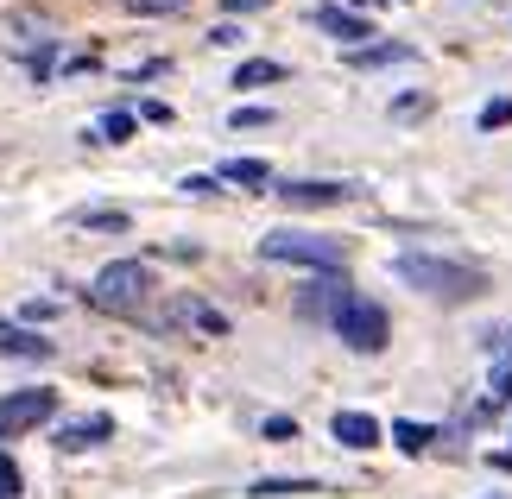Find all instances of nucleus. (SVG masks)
<instances>
[{"instance_id":"1","label":"nucleus","mask_w":512,"mask_h":499,"mask_svg":"<svg viewBox=\"0 0 512 499\" xmlns=\"http://www.w3.org/2000/svg\"><path fill=\"white\" fill-rule=\"evenodd\" d=\"M399 278L418 285L424 297H443V304H468V297L487 291L481 266H462V259H437V253H399Z\"/></svg>"},{"instance_id":"2","label":"nucleus","mask_w":512,"mask_h":499,"mask_svg":"<svg viewBox=\"0 0 512 499\" xmlns=\"http://www.w3.org/2000/svg\"><path fill=\"white\" fill-rule=\"evenodd\" d=\"M146 297H152V272L140 259H108V266L95 272V285H89V304L108 310V316H140Z\"/></svg>"},{"instance_id":"3","label":"nucleus","mask_w":512,"mask_h":499,"mask_svg":"<svg viewBox=\"0 0 512 499\" xmlns=\"http://www.w3.org/2000/svg\"><path fill=\"white\" fill-rule=\"evenodd\" d=\"M260 259L272 266H317V272H336L342 266V241H329V234H298V228H279L260 241Z\"/></svg>"},{"instance_id":"4","label":"nucleus","mask_w":512,"mask_h":499,"mask_svg":"<svg viewBox=\"0 0 512 499\" xmlns=\"http://www.w3.org/2000/svg\"><path fill=\"white\" fill-rule=\"evenodd\" d=\"M336 335L354 354H380L386 348V310L373 304V297H348L342 316H336Z\"/></svg>"},{"instance_id":"5","label":"nucleus","mask_w":512,"mask_h":499,"mask_svg":"<svg viewBox=\"0 0 512 499\" xmlns=\"http://www.w3.org/2000/svg\"><path fill=\"white\" fill-rule=\"evenodd\" d=\"M51 417H57V392H45V386H32V392H13V398H0V436L38 430V424H51Z\"/></svg>"},{"instance_id":"6","label":"nucleus","mask_w":512,"mask_h":499,"mask_svg":"<svg viewBox=\"0 0 512 499\" xmlns=\"http://www.w3.org/2000/svg\"><path fill=\"white\" fill-rule=\"evenodd\" d=\"M342 304H348V278H310L304 297H298L304 316H329V323L342 316Z\"/></svg>"},{"instance_id":"7","label":"nucleus","mask_w":512,"mask_h":499,"mask_svg":"<svg viewBox=\"0 0 512 499\" xmlns=\"http://www.w3.org/2000/svg\"><path fill=\"white\" fill-rule=\"evenodd\" d=\"M279 196H285L291 209H336V203L354 196V184H323V177H310V184H285Z\"/></svg>"},{"instance_id":"8","label":"nucleus","mask_w":512,"mask_h":499,"mask_svg":"<svg viewBox=\"0 0 512 499\" xmlns=\"http://www.w3.org/2000/svg\"><path fill=\"white\" fill-rule=\"evenodd\" d=\"M329 430H336V443L342 449H380V417H367V411H336V424H329Z\"/></svg>"},{"instance_id":"9","label":"nucleus","mask_w":512,"mask_h":499,"mask_svg":"<svg viewBox=\"0 0 512 499\" xmlns=\"http://www.w3.org/2000/svg\"><path fill=\"white\" fill-rule=\"evenodd\" d=\"M0 354H13V361H51V342L19 323H0Z\"/></svg>"},{"instance_id":"10","label":"nucleus","mask_w":512,"mask_h":499,"mask_svg":"<svg viewBox=\"0 0 512 499\" xmlns=\"http://www.w3.org/2000/svg\"><path fill=\"white\" fill-rule=\"evenodd\" d=\"M102 436H114L108 417H83V424H64V430H57V449H89V443H102Z\"/></svg>"},{"instance_id":"11","label":"nucleus","mask_w":512,"mask_h":499,"mask_svg":"<svg viewBox=\"0 0 512 499\" xmlns=\"http://www.w3.org/2000/svg\"><path fill=\"white\" fill-rule=\"evenodd\" d=\"M317 19H323V26H329V32H336V38H342V45H361V38H373V26H367V19H361V13H342V7H323Z\"/></svg>"},{"instance_id":"12","label":"nucleus","mask_w":512,"mask_h":499,"mask_svg":"<svg viewBox=\"0 0 512 499\" xmlns=\"http://www.w3.org/2000/svg\"><path fill=\"white\" fill-rule=\"evenodd\" d=\"M266 83H285V64H272V57H253V64L234 70V89H266Z\"/></svg>"},{"instance_id":"13","label":"nucleus","mask_w":512,"mask_h":499,"mask_svg":"<svg viewBox=\"0 0 512 499\" xmlns=\"http://www.w3.org/2000/svg\"><path fill=\"white\" fill-rule=\"evenodd\" d=\"M228 184H272V171H266V158H228L222 165Z\"/></svg>"},{"instance_id":"14","label":"nucleus","mask_w":512,"mask_h":499,"mask_svg":"<svg viewBox=\"0 0 512 499\" xmlns=\"http://www.w3.org/2000/svg\"><path fill=\"white\" fill-rule=\"evenodd\" d=\"M177 316H184V323H196V329H209V335H228V316H215L209 304H196V297H184V304H177Z\"/></svg>"},{"instance_id":"15","label":"nucleus","mask_w":512,"mask_h":499,"mask_svg":"<svg viewBox=\"0 0 512 499\" xmlns=\"http://www.w3.org/2000/svg\"><path fill=\"white\" fill-rule=\"evenodd\" d=\"M392 443H399L405 455H424L430 443H437V430L430 424H392Z\"/></svg>"},{"instance_id":"16","label":"nucleus","mask_w":512,"mask_h":499,"mask_svg":"<svg viewBox=\"0 0 512 499\" xmlns=\"http://www.w3.org/2000/svg\"><path fill=\"white\" fill-rule=\"evenodd\" d=\"M405 57H411L405 45H373V51H354L348 64H354V70H380V64H405Z\"/></svg>"},{"instance_id":"17","label":"nucleus","mask_w":512,"mask_h":499,"mask_svg":"<svg viewBox=\"0 0 512 499\" xmlns=\"http://www.w3.org/2000/svg\"><path fill=\"white\" fill-rule=\"evenodd\" d=\"M140 133V121H133L127 108H114V114H102V127H95V139H133Z\"/></svg>"},{"instance_id":"18","label":"nucleus","mask_w":512,"mask_h":499,"mask_svg":"<svg viewBox=\"0 0 512 499\" xmlns=\"http://www.w3.org/2000/svg\"><path fill=\"white\" fill-rule=\"evenodd\" d=\"M127 13H140V19H165V13H184L190 0H121Z\"/></svg>"},{"instance_id":"19","label":"nucleus","mask_w":512,"mask_h":499,"mask_svg":"<svg viewBox=\"0 0 512 499\" xmlns=\"http://www.w3.org/2000/svg\"><path fill=\"white\" fill-rule=\"evenodd\" d=\"M279 493H317V481H260L253 499H279Z\"/></svg>"},{"instance_id":"20","label":"nucleus","mask_w":512,"mask_h":499,"mask_svg":"<svg viewBox=\"0 0 512 499\" xmlns=\"http://www.w3.org/2000/svg\"><path fill=\"white\" fill-rule=\"evenodd\" d=\"M76 222H89V228H108V234H121V228H127V215H121V209H89V215H76Z\"/></svg>"},{"instance_id":"21","label":"nucleus","mask_w":512,"mask_h":499,"mask_svg":"<svg viewBox=\"0 0 512 499\" xmlns=\"http://www.w3.org/2000/svg\"><path fill=\"white\" fill-rule=\"evenodd\" d=\"M0 499H19V462L0 455Z\"/></svg>"},{"instance_id":"22","label":"nucleus","mask_w":512,"mask_h":499,"mask_svg":"<svg viewBox=\"0 0 512 499\" xmlns=\"http://www.w3.org/2000/svg\"><path fill=\"white\" fill-rule=\"evenodd\" d=\"M266 436L272 443H298V417H266Z\"/></svg>"},{"instance_id":"23","label":"nucleus","mask_w":512,"mask_h":499,"mask_svg":"<svg viewBox=\"0 0 512 499\" xmlns=\"http://www.w3.org/2000/svg\"><path fill=\"white\" fill-rule=\"evenodd\" d=\"M481 127H487V133H494V127H512V102H487V108H481Z\"/></svg>"},{"instance_id":"24","label":"nucleus","mask_w":512,"mask_h":499,"mask_svg":"<svg viewBox=\"0 0 512 499\" xmlns=\"http://www.w3.org/2000/svg\"><path fill=\"white\" fill-rule=\"evenodd\" d=\"M494 405H512V361L494 367Z\"/></svg>"},{"instance_id":"25","label":"nucleus","mask_w":512,"mask_h":499,"mask_svg":"<svg viewBox=\"0 0 512 499\" xmlns=\"http://www.w3.org/2000/svg\"><path fill=\"white\" fill-rule=\"evenodd\" d=\"M266 121H272L266 108H234V127H266Z\"/></svg>"},{"instance_id":"26","label":"nucleus","mask_w":512,"mask_h":499,"mask_svg":"<svg viewBox=\"0 0 512 499\" xmlns=\"http://www.w3.org/2000/svg\"><path fill=\"white\" fill-rule=\"evenodd\" d=\"M253 7H266V0H228V13H253Z\"/></svg>"}]
</instances>
